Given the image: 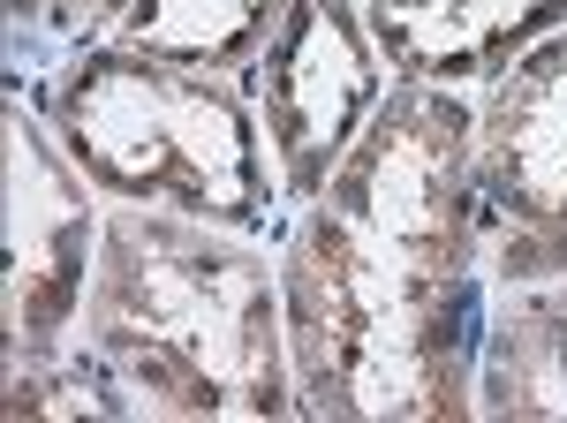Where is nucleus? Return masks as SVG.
<instances>
[{"instance_id": "nucleus-10", "label": "nucleus", "mask_w": 567, "mask_h": 423, "mask_svg": "<svg viewBox=\"0 0 567 423\" xmlns=\"http://www.w3.org/2000/svg\"><path fill=\"white\" fill-rule=\"evenodd\" d=\"M0 401H8V416L16 423H76V416H136L122 379L106 371V355L91 348L84 333L61 340V348H45V355H23V363H8V385H0Z\"/></svg>"}, {"instance_id": "nucleus-8", "label": "nucleus", "mask_w": 567, "mask_h": 423, "mask_svg": "<svg viewBox=\"0 0 567 423\" xmlns=\"http://www.w3.org/2000/svg\"><path fill=\"white\" fill-rule=\"evenodd\" d=\"M484 423H567V280L499 288L477 348Z\"/></svg>"}, {"instance_id": "nucleus-7", "label": "nucleus", "mask_w": 567, "mask_h": 423, "mask_svg": "<svg viewBox=\"0 0 567 423\" xmlns=\"http://www.w3.org/2000/svg\"><path fill=\"white\" fill-rule=\"evenodd\" d=\"M393 84H492L507 61L567 31V0H363Z\"/></svg>"}, {"instance_id": "nucleus-1", "label": "nucleus", "mask_w": 567, "mask_h": 423, "mask_svg": "<svg viewBox=\"0 0 567 423\" xmlns=\"http://www.w3.org/2000/svg\"><path fill=\"white\" fill-rule=\"evenodd\" d=\"M477 99L386 84L333 182L280 227V318L303 416L470 423L492 272L477 243Z\"/></svg>"}, {"instance_id": "nucleus-11", "label": "nucleus", "mask_w": 567, "mask_h": 423, "mask_svg": "<svg viewBox=\"0 0 567 423\" xmlns=\"http://www.w3.org/2000/svg\"><path fill=\"white\" fill-rule=\"evenodd\" d=\"M122 16H130V0H8V39H16V53L23 45H69V53H84V45L114 39Z\"/></svg>"}, {"instance_id": "nucleus-2", "label": "nucleus", "mask_w": 567, "mask_h": 423, "mask_svg": "<svg viewBox=\"0 0 567 423\" xmlns=\"http://www.w3.org/2000/svg\"><path fill=\"white\" fill-rule=\"evenodd\" d=\"M76 333L106 355L136 416L288 423L303 416L280 257L258 235L152 205H106Z\"/></svg>"}, {"instance_id": "nucleus-5", "label": "nucleus", "mask_w": 567, "mask_h": 423, "mask_svg": "<svg viewBox=\"0 0 567 423\" xmlns=\"http://www.w3.org/2000/svg\"><path fill=\"white\" fill-rule=\"evenodd\" d=\"M477 243L492 296L567 280V31L477 91Z\"/></svg>"}, {"instance_id": "nucleus-9", "label": "nucleus", "mask_w": 567, "mask_h": 423, "mask_svg": "<svg viewBox=\"0 0 567 423\" xmlns=\"http://www.w3.org/2000/svg\"><path fill=\"white\" fill-rule=\"evenodd\" d=\"M288 8L296 0H130V16L114 23V45L250 84V69L265 61Z\"/></svg>"}, {"instance_id": "nucleus-3", "label": "nucleus", "mask_w": 567, "mask_h": 423, "mask_svg": "<svg viewBox=\"0 0 567 423\" xmlns=\"http://www.w3.org/2000/svg\"><path fill=\"white\" fill-rule=\"evenodd\" d=\"M31 106L106 205L182 212L235 235L288 227V189L243 76L152 61L106 39L69 53Z\"/></svg>"}, {"instance_id": "nucleus-6", "label": "nucleus", "mask_w": 567, "mask_h": 423, "mask_svg": "<svg viewBox=\"0 0 567 423\" xmlns=\"http://www.w3.org/2000/svg\"><path fill=\"white\" fill-rule=\"evenodd\" d=\"M386 53L371 39L363 0H296L250 69V106L265 122V152L280 167L288 205H310L349 144L386 99Z\"/></svg>"}, {"instance_id": "nucleus-4", "label": "nucleus", "mask_w": 567, "mask_h": 423, "mask_svg": "<svg viewBox=\"0 0 567 423\" xmlns=\"http://www.w3.org/2000/svg\"><path fill=\"white\" fill-rule=\"evenodd\" d=\"M99 227H106L99 189L53 144L39 106H23V91H8V114H0V235H8L0 363L76 340L91 265H99Z\"/></svg>"}]
</instances>
